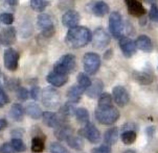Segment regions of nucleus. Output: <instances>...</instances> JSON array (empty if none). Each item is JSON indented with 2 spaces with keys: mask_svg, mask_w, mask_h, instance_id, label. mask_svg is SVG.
Returning <instances> with one entry per match:
<instances>
[{
  "mask_svg": "<svg viewBox=\"0 0 158 153\" xmlns=\"http://www.w3.org/2000/svg\"><path fill=\"white\" fill-rule=\"evenodd\" d=\"M92 34L91 31L85 26H76L68 30L65 37V42L70 48L79 49L85 47L91 41Z\"/></svg>",
  "mask_w": 158,
  "mask_h": 153,
  "instance_id": "f257e3e1",
  "label": "nucleus"
},
{
  "mask_svg": "<svg viewBox=\"0 0 158 153\" xmlns=\"http://www.w3.org/2000/svg\"><path fill=\"white\" fill-rule=\"evenodd\" d=\"M119 118V112L114 106H98L95 111V119L104 125H111Z\"/></svg>",
  "mask_w": 158,
  "mask_h": 153,
  "instance_id": "f03ea898",
  "label": "nucleus"
},
{
  "mask_svg": "<svg viewBox=\"0 0 158 153\" xmlns=\"http://www.w3.org/2000/svg\"><path fill=\"white\" fill-rule=\"evenodd\" d=\"M76 68V56L72 54H65L61 56L53 66V71L67 75L71 73Z\"/></svg>",
  "mask_w": 158,
  "mask_h": 153,
  "instance_id": "7ed1b4c3",
  "label": "nucleus"
},
{
  "mask_svg": "<svg viewBox=\"0 0 158 153\" xmlns=\"http://www.w3.org/2000/svg\"><path fill=\"white\" fill-rule=\"evenodd\" d=\"M109 30L115 39H120L124 37L125 25L122 15L118 12H112L109 16Z\"/></svg>",
  "mask_w": 158,
  "mask_h": 153,
  "instance_id": "20e7f679",
  "label": "nucleus"
},
{
  "mask_svg": "<svg viewBox=\"0 0 158 153\" xmlns=\"http://www.w3.org/2000/svg\"><path fill=\"white\" fill-rule=\"evenodd\" d=\"M41 100L47 108L56 109L60 105L61 97L57 90L52 88H45L41 93Z\"/></svg>",
  "mask_w": 158,
  "mask_h": 153,
  "instance_id": "39448f33",
  "label": "nucleus"
},
{
  "mask_svg": "<svg viewBox=\"0 0 158 153\" xmlns=\"http://www.w3.org/2000/svg\"><path fill=\"white\" fill-rule=\"evenodd\" d=\"M83 65L84 70L87 74L93 75L98 71L101 67V58L100 55L94 52H87L85 53L83 57Z\"/></svg>",
  "mask_w": 158,
  "mask_h": 153,
  "instance_id": "423d86ee",
  "label": "nucleus"
},
{
  "mask_svg": "<svg viewBox=\"0 0 158 153\" xmlns=\"http://www.w3.org/2000/svg\"><path fill=\"white\" fill-rule=\"evenodd\" d=\"M92 46L96 49H103L110 43V36L103 27L96 28L92 33Z\"/></svg>",
  "mask_w": 158,
  "mask_h": 153,
  "instance_id": "0eeeda50",
  "label": "nucleus"
},
{
  "mask_svg": "<svg viewBox=\"0 0 158 153\" xmlns=\"http://www.w3.org/2000/svg\"><path fill=\"white\" fill-rule=\"evenodd\" d=\"M3 61L4 67L9 71H16L18 68V64H19V53L13 48H7L4 51Z\"/></svg>",
  "mask_w": 158,
  "mask_h": 153,
  "instance_id": "6e6552de",
  "label": "nucleus"
},
{
  "mask_svg": "<svg viewBox=\"0 0 158 153\" xmlns=\"http://www.w3.org/2000/svg\"><path fill=\"white\" fill-rule=\"evenodd\" d=\"M16 42V29L13 26L5 27L0 31V45L10 47Z\"/></svg>",
  "mask_w": 158,
  "mask_h": 153,
  "instance_id": "1a4fd4ad",
  "label": "nucleus"
},
{
  "mask_svg": "<svg viewBox=\"0 0 158 153\" xmlns=\"http://www.w3.org/2000/svg\"><path fill=\"white\" fill-rule=\"evenodd\" d=\"M112 95H113L115 103L122 107L125 106L126 104H128V102L130 100L129 93H128V91L126 90L124 87H122V85H116V87L113 88Z\"/></svg>",
  "mask_w": 158,
  "mask_h": 153,
  "instance_id": "9d476101",
  "label": "nucleus"
},
{
  "mask_svg": "<svg viewBox=\"0 0 158 153\" xmlns=\"http://www.w3.org/2000/svg\"><path fill=\"white\" fill-rule=\"evenodd\" d=\"M125 3L130 15L134 17H141L146 14L147 10L141 3V0H125Z\"/></svg>",
  "mask_w": 158,
  "mask_h": 153,
  "instance_id": "9b49d317",
  "label": "nucleus"
},
{
  "mask_svg": "<svg viewBox=\"0 0 158 153\" xmlns=\"http://www.w3.org/2000/svg\"><path fill=\"white\" fill-rule=\"evenodd\" d=\"M81 132L83 133V135L92 144H98L101 139L100 131H98V129L94 125L91 124V123H88V124L81 130Z\"/></svg>",
  "mask_w": 158,
  "mask_h": 153,
  "instance_id": "f8f14e48",
  "label": "nucleus"
},
{
  "mask_svg": "<svg viewBox=\"0 0 158 153\" xmlns=\"http://www.w3.org/2000/svg\"><path fill=\"white\" fill-rule=\"evenodd\" d=\"M119 47H120V49H122L123 53H124V55L127 56V57L132 56L136 52V50H137V47H136L135 42L128 37H120L119 39Z\"/></svg>",
  "mask_w": 158,
  "mask_h": 153,
  "instance_id": "ddd939ff",
  "label": "nucleus"
},
{
  "mask_svg": "<svg viewBox=\"0 0 158 153\" xmlns=\"http://www.w3.org/2000/svg\"><path fill=\"white\" fill-rule=\"evenodd\" d=\"M80 20H81V16L77 10H67L63 16H62V23L65 27L68 28H73L77 26Z\"/></svg>",
  "mask_w": 158,
  "mask_h": 153,
  "instance_id": "4468645a",
  "label": "nucleus"
},
{
  "mask_svg": "<svg viewBox=\"0 0 158 153\" xmlns=\"http://www.w3.org/2000/svg\"><path fill=\"white\" fill-rule=\"evenodd\" d=\"M42 118H43V122L45 123V125H47L48 127L56 128V129L62 126L64 120L62 117L58 116L57 114L52 112H44Z\"/></svg>",
  "mask_w": 158,
  "mask_h": 153,
  "instance_id": "2eb2a0df",
  "label": "nucleus"
},
{
  "mask_svg": "<svg viewBox=\"0 0 158 153\" xmlns=\"http://www.w3.org/2000/svg\"><path fill=\"white\" fill-rule=\"evenodd\" d=\"M46 80L48 84H50L53 87H62L67 82L68 80V77L67 75H64V74H61V73H58L56 71H52L50 73L47 74L46 76Z\"/></svg>",
  "mask_w": 158,
  "mask_h": 153,
  "instance_id": "dca6fc26",
  "label": "nucleus"
},
{
  "mask_svg": "<svg viewBox=\"0 0 158 153\" xmlns=\"http://www.w3.org/2000/svg\"><path fill=\"white\" fill-rule=\"evenodd\" d=\"M90 12L96 17H104L109 13V5L105 1H96L90 3Z\"/></svg>",
  "mask_w": 158,
  "mask_h": 153,
  "instance_id": "f3484780",
  "label": "nucleus"
},
{
  "mask_svg": "<svg viewBox=\"0 0 158 153\" xmlns=\"http://www.w3.org/2000/svg\"><path fill=\"white\" fill-rule=\"evenodd\" d=\"M85 92V90L82 87H80L79 84L72 85V87L67 91V98L68 100L72 102V103H77L81 99L83 93Z\"/></svg>",
  "mask_w": 158,
  "mask_h": 153,
  "instance_id": "a211bd4d",
  "label": "nucleus"
},
{
  "mask_svg": "<svg viewBox=\"0 0 158 153\" xmlns=\"http://www.w3.org/2000/svg\"><path fill=\"white\" fill-rule=\"evenodd\" d=\"M37 25H38V27L41 29L42 31L55 27L52 17H49V16L46 14H40L38 16V18H37Z\"/></svg>",
  "mask_w": 158,
  "mask_h": 153,
  "instance_id": "6ab92c4d",
  "label": "nucleus"
},
{
  "mask_svg": "<svg viewBox=\"0 0 158 153\" xmlns=\"http://www.w3.org/2000/svg\"><path fill=\"white\" fill-rule=\"evenodd\" d=\"M103 88H104V84L101 80H98V79L94 80L93 82H91L90 87L86 90L87 96L89 98H96L98 96L101 95L102 91H103Z\"/></svg>",
  "mask_w": 158,
  "mask_h": 153,
  "instance_id": "aec40b11",
  "label": "nucleus"
},
{
  "mask_svg": "<svg viewBox=\"0 0 158 153\" xmlns=\"http://www.w3.org/2000/svg\"><path fill=\"white\" fill-rule=\"evenodd\" d=\"M136 47L137 49L144 51V52H150L152 50V41L150 40V37L146 34L139 36L135 41Z\"/></svg>",
  "mask_w": 158,
  "mask_h": 153,
  "instance_id": "412c9836",
  "label": "nucleus"
},
{
  "mask_svg": "<svg viewBox=\"0 0 158 153\" xmlns=\"http://www.w3.org/2000/svg\"><path fill=\"white\" fill-rule=\"evenodd\" d=\"M24 114H25V109L23 108L22 105L19 103L13 104L10 109V116L14 121L17 122H21L24 118Z\"/></svg>",
  "mask_w": 158,
  "mask_h": 153,
  "instance_id": "4be33fe9",
  "label": "nucleus"
},
{
  "mask_svg": "<svg viewBox=\"0 0 158 153\" xmlns=\"http://www.w3.org/2000/svg\"><path fill=\"white\" fill-rule=\"evenodd\" d=\"M25 112L34 120H39L40 118L43 116L41 107L37 103H28L25 107Z\"/></svg>",
  "mask_w": 158,
  "mask_h": 153,
  "instance_id": "5701e85b",
  "label": "nucleus"
},
{
  "mask_svg": "<svg viewBox=\"0 0 158 153\" xmlns=\"http://www.w3.org/2000/svg\"><path fill=\"white\" fill-rule=\"evenodd\" d=\"M117 138H118V130L116 127H112L110 129H108L105 132L104 135V142L106 145H114L117 142Z\"/></svg>",
  "mask_w": 158,
  "mask_h": 153,
  "instance_id": "b1692460",
  "label": "nucleus"
},
{
  "mask_svg": "<svg viewBox=\"0 0 158 153\" xmlns=\"http://www.w3.org/2000/svg\"><path fill=\"white\" fill-rule=\"evenodd\" d=\"M67 144L69 145V147H71L72 149H76V150H82L84 148V141L81 136H77V135H69L67 139H66Z\"/></svg>",
  "mask_w": 158,
  "mask_h": 153,
  "instance_id": "393cba45",
  "label": "nucleus"
},
{
  "mask_svg": "<svg viewBox=\"0 0 158 153\" xmlns=\"http://www.w3.org/2000/svg\"><path fill=\"white\" fill-rule=\"evenodd\" d=\"M74 104L76 103H72V102L68 101L67 103H65L62 107H61L60 115L62 116L63 119H65L66 117H71L76 114L77 108L74 107Z\"/></svg>",
  "mask_w": 158,
  "mask_h": 153,
  "instance_id": "a878e982",
  "label": "nucleus"
},
{
  "mask_svg": "<svg viewBox=\"0 0 158 153\" xmlns=\"http://www.w3.org/2000/svg\"><path fill=\"white\" fill-rule=\"evenodd\" d=\"M74 115H76V118L80 124L87 125L89 123V114H88V111L86 108H83V107L77 108Z\"/></svg>",
  "mask_w": 158,
  "mask_h": 153,
  "instance_id": "bb28decb",
  "label": "nucleus"
},
{
  "mask_svg": "<svg viewBox=\"0 0 158 153\" xmlns=\"http://www.w3.org/2000/svg\"><path fill=\"white\" fill-rule=\"evenodd\" d=\"M133 78L140 84H150L152 82V77L146 72H133Z\"/></svg>",
  "mask_w": 158,
  "mask_h": 153,
  "instance_id": "cd10ccee",
  "label": "nucleus"
},
{
  "mask_svg": "<svg viewBox=\"0 0 158 153\" xmlns=\"http://www.w3.org/2000/svg\"><path fill=\"white\" fill-rule=\"evenodd\" d=\"M72 135V129L69 126H60L59 128H57L56 131V135L59 139L61 141H66L69 135Z\"/></svg>",
  "mask_w": 158,
  "mask_h": 153,
  "instance_id": "c85d7f7f",
  "label": "nucleus"
},
{
  "mask_svg": "<svg viewBox=\"0 0 158 153\" xmlns=\"http://www.w3.org/2000/svg\"><path fill=\"white\" fill-rule=\"evenodd\" d=\"M44 150V141L39 136H35L31 139V151L35 153H40Z\"/></svg>",
  "mask_w": 158,
  "mask_h": 153,
  "instance_id": "c756f323",
  "label": "nucleus"
},
{
  "mask_svg": "<svg viewBox=\"0 0 158 153\" xmlns=\"http://www.w3.org/2000/svg\"><path fill=\"white\" fill-rule=\"evenodd\" d=\"M136 133L133 130H126L122 133V141L125 145H131L135 142Z\"/></svg>",
  "mask_w": 158,
  "mask_h": 153,
  "instance_id": "7c9ffc66",
  "label": "nucleus"
},
{
  "mask_svg": "<svg viewBox=\"0 0 158 153\" xmlns=\"http://www.w3.org/2000/svg\"><path fill=\"white\" fill-rule=\"evenodd\" d=\"M47 5H48L47 0H31V9L34 10H36V12H39V13L43 12Z\"/></svg>",
  "mask_w": 158,
  "mask_h": 153,
  "instance_id": "2f4dec72",
  "label": "nucleus"
},
{
  "mask_svg": "<svg viewBox=\"0 0 158 153\" xmlns=\"http://www.w3.org/2000/svg\"><path fill=\"white\" fill-rule=\"evenodd\" d=\"M77 84L86 91L91 84V80L89 78V76L85 73H80L77 75Z\"/></svg>",
  "mask_w": 158,
  "mask_h": 153,
  "instance_id": "473e14b6",
  "label": "nucleus"
},
{
  "mask_svg": "<svg viewBox=\"0 0 158 153\" xmlns=\"http://www.w3.org/2000/svg\"><path fill=\"white\" fill-rule=\"evenodd\" d=\"M112 103V97L110 94L108 93H103L100 95L98 98V106H110Z\"/></svg>",
  "mask_w": 158,
  "mask_h": 153,
  "instance_id": "72a5a7b5",
  "label": "nucleus"
},
{
  "mask_svg": "<svg viewBox=\"0 0 158 153\" xmlns=\"http://www.w3.org/2000/svg\"><path fill=\"white\" fill-rule=\"evenodd\" d=\"M10 144L13 145L14 149L16 150V152H24L26 150L25 144L23 143V141L21 139H13Z\"/></svg>",
  "mask_w": 158,
  "mask_h": 153,
  "instance_id": "f704fd0d",
  "label": "nucleus"
},
{
  "mask_svg": "<svg viewBox=\"0 0 158 153\" xmlns=\"http://www.w3.org/2000/svg\"><path fill=\"white\" fill-rule=\"evenodd\" d=\"M49 150L52 153H69V151L63 145L59 144V143H52L50 145Z\"/></svg>",
  "mask_w": 158,
  "mask_h": 153,
  "instance_id": "c9c22d12",
  "label": "nucleus"
},
{
  "mask_svg": "<svg viewBox=\"0 0 158 153\" xmlns=\"http://www.w3.org/2000/svg\"><path fill=\"white\" fill-rule=\"evenodd\" d=\"M0 22L5 24V25H10L14 22V16L10 13H2V14H0Z\"/></svg>",
  "mask_w": 158,
  "mask_h": 153,
  "instance_id": "e433bc0d",
  "label": "nucleus"
},
{
  "mask_svg": "<svg viewBox=\"0 0 158 153\" xmlns=\"http://www.w3.org/2000/svg\"><path fill=\"white\" fill-rule=\"evenodd\" d=\"M5 87L10 90H18L19 88V80L16 78H9L5 79Z\"/></svg>",
  "mask_w": 158,
  "mask_h": 153,
  "instance_id": "4c0bfd02",
  "label": "nucleus"
},
{
  "mask_svg": "<svg viewBox=\"0 0 158 153\" xmlns=\"http://www.w3.org/2000/svg\"><path fill=\"white\" fill-rule=\"evenodd\" d=\"M29 97V93L27 91V88H19L17 90V98L21 101H25L27 100Z\"/></svg>",
  "mask_w": 158,
  "mask_h": 153,
  "instance_id": "58836bf2",
  "label": "nucleus"
},
{
  "mask_svg": "<svg viewBox=\"0 0 158 153\" xmlns=\"http://www.w3.org/2000/svg\"><path fill=\"white\" fill-rule=\"evenodd\" d=\"M9 101H10L9 96L5 93L3 87L0 84V107H3L5 104L9 103Z\"/></svg>",
  "mask_w": 158,
  "mask_h": 153,
  "instance_id": "ea45409f",
  "label": "nucleus"
},
{
  "mask_svg": "<svg viewBox=\"0 0 158 153\" xmlns=\"http://www.w3.org/2000/svg\"><path fill=\"white\" fill-rule=\"evenodd\" d=\"M149 19L154 22H158V7L156 6V4L152 5L149 13Z\"/></svg>",
  "mask_w": 158,
  "mask_h": 153,
  "instance_id": "a19ab883",
  "label": "nucleus"
},
{
  "mask_svg": "<svg viewBox=\"0 0 158 153\" xmlns=\"http://www.w3.org/2000/svg\"><path fill=\"white\" fill-rule=\"evenodd\" d=\"M16 150L14 149L13 145L10 143H4L0 147V153H15Z\"/></svg>",
  "mask_w": 158,
  "mask_h": 153,
  "instance_id": "79ce46f5",
  "label": "nucleus"
},
{
  "mask_svg": "<svg viewBox=\"0 0 158 153\" xmlns=\"http://www.w3.org/2000/svg\"><path fill=\"white\" fill-rule=\"evenodd\" d=\"M92 153H111V148L109 145H102L92 150Z\"/></svg>",
  "mask_w": 158,
  "mask_h": 153,
  "instance_id": "37998d69",
  "label": "nucleus"
},
{
  "mask_svg": "<svg viewBox=\"0 0 158 153\" xmlns=\"http://www.w3.org/2000/svg\"><path fill=\"white\" fill-rule=\"evenodd\" d=\"M29 95H31V97L33 98L34 100H38V99L41 97V90H40L39 87H33Z\"/></svg>",
  "mask_w": 158,
  "mask_h": 153,
  "instance_id": "c03bdc74",
  "label": "nucleus"
},
{
  "mask_svg": "<svg viewBox=\"0 0 158 153\" xmlns=\"http://www.w3.org/2000/svg\"><path fill=\"white\" fill-rule=\"evenodd\" d=\"M53 34H55V27L42 31V36H43L44 37H52Z\"/></svg>",
  "mask_w": 158,
  "mask_h": 153,
  "instance_id": "a18cd8bd",
  "label": "nucleus"
},
{
  "mask_svg": "<svg viewBox=\"0 0 158 153\" xmlns=\"http://www.w3.org/2000/svg\"><path fill=\"white\" fill-rule=\"evenodd\" d=\"M7 126V121L5 119H0V131L6 128Z\"/></svg>",
  "mask_w": 158,
  "mask_h": 153,
  "instance_id": "49530a36",
  "label": "nucleus"
},
{
  "mask_svg": "<svg viewBox=\"0 0 158 153\" xmlns=\"http://www.w3.org/2000/svg\"><path fill=\"white\" fill-rule=\"evenodd\" d=\"M6 3H9L10 5H16L18 3V0H5Z\"/></svg>",
  "mask_w": 158,
  "mask_h": 153,
  "instance_id": "de8ad7c7",
  "label": "nucleus"
},
{
  "mask_svg": "<svg viewBox=\"0 0 158 153\" xmlns=\"http://www.w3.org/2000/svg\"><path fill=\"white\" fill-rule=\"evenodd\" d=\"M146 2H148V3L150 4H152V5H154V4H156V2L158 1V0H144Z\"/></svg>",
  "mask_w": 158,
  "mask_h": 153,
  "instance_id": "09e8293b",
  "label": "nucleus"
}]
</instances>
